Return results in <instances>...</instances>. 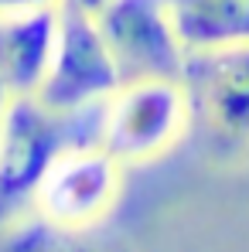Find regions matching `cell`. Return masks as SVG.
I'll list each match as a JSON object with an SVG mask.
<instances>
[{"mask_svg":"<svg viewBox=\"0 0 249 252\" xmlns=\"http://www.w3.org/2000/svg\"><path fill=\"white\" fill-rule=\"evenodd\" d=\"M178 82L184 89L188 133L212 167L249 157V41L188 48Z\"/></svg>","mask_w":249,"mask_h":252,"instance_id":"obj_1","label":"cell"},{"mask_svg":"<svg viewBox=\"0 0 249 252\" xmlns=\"http://www.w3.org/2000/svg\"><path fill=\"white\" fill-rule=\"evenodd\" d=\"M58 34V3L0 17V89L7 95H35L51 65Z\"/></svg>","mask_w":249,"mask_h":252,"instance_id":"obj_7","label":"cell"},{"mask_svg":"<svg viewBox=\"0 0 249 252\" xmlns=\"http://www.w3.org/2000/svg\"><path fill=\"white\" fill-rule=\"evenodd\" d=\"M58 0H0V17L10 14H28V10H41V7H55Z\"/></svg>","mask_w":249,"mask_h":252,"instance_id":"obj_10","label":"cell"},{"mask_svg":"<svg viewBox=\"0 0 249 252\" xmlns=\"http://www.w3.org/2000/svg\"><path fill=\"white\" fill-rule=\"evenodd\" d=\"M120 68L103 38L96 14H85L72 3L58 0V34L51 65L44 72L41 89L35 99L44 102L51 113H82L106 102L120 89Z\"/></svg>","mask_w":249,"mask_h":252,"instance_id":"obj_4","label":"cell"},{"mask_svg":"<svg viewBox=\"0 0 249 252\" xmlns=\"http://www.w3.org/2000/svg\"><path fill=\"white\" fill-rule=\"evenodd\" d=\"M0 252H106L79 228L48 221L31 208L0 228Z\"/></svg>","mask_w":249,"mask_h":252,"instance_id":"obj_9","label":"cell"},{"mask_svg":"<svg viewBox=\"0 0 249 252\" xmlns=\"http://www.w3.org/2000/svg\"><path fill=\"white\" fill-rule=\"evenodd\" d=\"M96 24L109 44L120 79H178L184 44L178 38L167 0H109Z\"/></svg>","mask_w":249,"mask_h":252,"instance_id":"obj_6","label":"cell"},{"mask_svg":"<svg viewBox=\"0 0 249 252\" xmlns=\"http://www.w3.org/2000/svg\"><path fill=\"white\" fill-rule=\"evenodd\" d=\"M7 102H10V95L0 89V126H3V113H7Z\"/></svg>","mask_w":249,"mask_h":252,"instance_id":"obj_12","label":"cell"},{"mask_svg":"<svg viewBox=\"0 0 249 252\" xmlns=\"http://www.w3.org/2000/svg\"><path fill=\"white\" fill-rule=\"evenodd\" d=\"M188 133V106L178 79H130L103 102L99 147L123 167L164 157Z\"/></svg>","mask_w":249,"mask_h":252,"instance_id":"obj_3","label":"cell"},{"mask_svg":"<svg viewBox=\"0 0 249 252\" xmlns=\"http://www.w3.org/2000/svg\"><path fill=\"white\" fill-rule=\"evenodd\" d=\"M62 3H72V7H79V10H85V14H99L109 0H62Z\"/></svg>","mask_w":249,"mask_h":252,"instance_id":"obj_11","label":"cell"},{"mask_svg":"<svg viewBox=\"0 0 249 252\" xmlns=\"http://www.w3.org/2000/svg\"><path fill=\"white\" fill-rule=\"evenodd\" d=\"M123 191V164L99 143H72L48 167L35 194V211L65 228H92L103 221Z\"/></svg>","mask_w":249,"mask_h":252,"instance_id":"obj_5","label":"cell"},{"mask_svg":"<svg viewBox=\"0 0 249 252\" xmlns=\"http://www.w3.org/2000/svg\"><path fill=\"white\" fill-rule=\"evenodd\" d=\"M184 48L249 41V0H167Z\"/></svg>","mask_w":249,"mask_h":252,"instance_id":"obj_8","label":"cell"},{"mask_svg":"<svg viewBox=\"0 0 249 252\" xmlns=\"http://www.w3.org/2000/svg\"><path fill=\"white\" fill-rule=\"evenodd\" d=\"M103 102L82 113H51L35 95H10L0 126V228L35 208L55 157L72 143H99Z\"/></svg>","mask_w":249,"mask_h":252,"instance_id":"obj_2","label":"cell"}]
</instances>
